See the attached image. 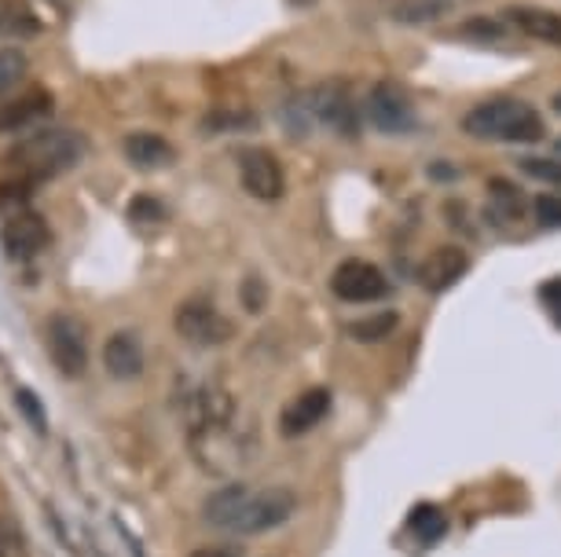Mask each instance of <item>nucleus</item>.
I'll use <instances>...</instances> for the list:
<instances>
[{"label": "nucleus", "instance_id": "1", "mask_svg": "<svg viewBox=\"0 0 561 557\" xmlns=\"http://www.w3.org/2000/svg\"><path fill=\"white\" fill-rule=\"evenodd\" d=\"M298 513V496L290 488H250V485H225L206 499L203 521L209 529L231 535H264L283 529Z\"/></svg>", "mask_w": 561, "mask_h": 557}, {"label": "nucleus", "instance_id": "2", "mask_svg": "<svg viewBox=\"0 0 561 557\" xmlns=\"http://www.w3.org/2000/svg\"><path fill=\"white\" fill-rule=\"evenodd\" d=\"M466 136L473 140H492V143H536L543 140V118L536 107H528L525 100H489L478 103L462 118Z\"/></svg>", "mask_w": 561, "mask_h": 557}, {"label": "nucleus", "instance_id": "3", "mask_svg": "<svg viewBox=\"0 0 561 557\" xmlns=\"http://www.w3.org/2000/svg\"><path fill=\"white\" fill-rule=\"evenodd\" d=\"M84 154V140L70 129H41L26 136L23 143L8 154V162L19 165L26 181H51V176L73 170Z\"/></svg>", "mask_w": 561, "mask_h": 557}, {"label": "nucleus", "instance_id": "4", "mask_svg": "<svg viewBox=\"0 0 561 557\" xmlns=\"http://www.w3.org/2000/svg\"><path fill=\"white\" fill-rule=\"evenodd\" d=\"M305 111H309L312 125H323L334 136H345V140H356L359 136V107L353 100V92L342 81H327V85L305 92Z\"/></svg>", "mask_w": 561, "mask_h": 557}, {"label": "nucleus", "instance_id": "5", "mask_svg": "<svg viewBox=\"0 0 561 557\" xmlns=\"http://www.w3.org/2000/svg\"><path fill=\"white\" fill-rule=\"evenodd\" d=\"M45 345L62 378H81L89 371V338H84V327L73 315H51L45 327Z\"/></svg>", "mask_w": 561, "mask_h": 557}, {"label": "nucleus", "instance_id": "6", "mask_svg": "<svg viewBox=\"0 0 561 557\" xmlns=\"http://www.w3.org/2000/svg\"><path fill=\"white\" fill-rule=\"evenodd\" d=\"M173 327L187 345L198 349H214V345L231 341V323L214 309V301L206 298H187L180 301V309L173 315Z\"/></svg>", "mask_w": 561, "mask_h": 557}, {"label": "nucleus", "instance_id": "7", "mask_svg": "<svg viewBox=\"0 0 561 557\" xmlns=\"http://www.w3.org/2000/svg\"><path fill=\"white\" fill-rule=\"evenodd\" d=\"M367 121L375 125L382 136H408L415 132V103L408 100V92L393 85V81H378L367 96Z\"/></svg>", "mask_w": 561, "mask_h": 557}, {"label": "nucleus", "instance_id": "8", "mask_svg": "<svg viewBox=\"0 0 561 557\" xmlns=\"http://www.w3.org/2000/svg\"><path fill=\"white\" fill-rule=\"evenodd\" d=\"M331 290L334 298H342L348 304H375L389 293V279L370 260H342L331 276Z\"/></svg>", "mask_w": 561, "mask_h": 557}, {"label": "nucleus", "instance_id": "9", "mask_svg": "<svg viewBox=\"0 0 561 557\" xmlns=\"http://www.w3.org/2000/svg\"><path fill=\"white\" fill-rule=\"evenodd\" d=\"M239 181L242 192L257 202H275L287 192V176H283V165L275 162L272 151H247L239 158Z\"/></svg>", "mask_w": 561, "mask_h": 557}, {"label": "nucleus", "instance_id": "10", "mask_svg": "<svg viewBox=\"0 0 561 557\" xmlns=\"http://www.w3.org/2000/svg\"><path fill=\"white\" fill-rule=\"evenodd\" d=\"M48 224L45 217H37L34 209H26V213L19 217H8L4 231H0V243H4V254L12 260H34L45 254L48 246Z\"/></svg>", "mask_w": 561, "mask_h": 557}, {"label": "nucleus", "instance_id": "11", "mask_svg": "<svg viewBox=\"0 0 561 557\" xmlns=\"http://www.w3.org/2000/svg\"><path fill=\"white\" fill-rule=\"evenodd\" d=\"M331 411V388L316 385L305 388L301 396H294V404L279 415V433L283 437H305L309 429H316Z\"/></svg>", "mask_w": 561, "mask_h": 557}, {"label": "nucleus", "instance_id": "12", "mask_svg": "<svg viewBox=\"0 0 561 557\" xmlns=\"http://www.w3.org/2000/svg\"><path fill=\"white\" fill-rule=\"evenodd\" d=\"M470 271V254L462 246H437L433 254L422 260L419 279L430 293H444Z\"/></svg>", "mask_w": 561, "mask_h": 557}, {"label": "nucleus", "instance_id": "13", "mask_svg": "<svg viewBox=\"0 0 561 557\" xmlns=\"http://www.w3.org/2000/svg\"><path fill=\"white\" fill-rule=\"evenodd\" d=\"M103 367H107L111 378L118 382H133V378L144 374V345L136 330H114L107 345H103Z\"/></svg>", "mask_w": 561, "mask_h": 557}, {"label": "nucleus", "instance_id": "14", "mask_svg": "<svg viewBox=\"0 0 561 557\" xmlns=\"http://www.w3.org/2000/svg\"><path fill=\"white\" fill-rule=\"evenodd\" d=\"M122 151H125V162H129L133 170H140V173L169 170V165L176 162V147L169 143V140H162V136H154V132H133V136H125Z\"/></svg>", "mask_w": 561, "mask_h": 557}, {"label": "nucleus", "instance_id": "15", "mask_svg": "<svg viewBox=\"0 0 561 557\" xmlns=\"http://www.w3.org/2000/svg\"><path fill=\"white\" fill-rule=\"evenodd\" d=\"M503 15H506V23H511L522 37L539 40V45H550V48H561V15L558 12L522 4V8H506Z\"/></svg>", "mask_w": 561, "mask_h": 557}, {"label": "nucleus", "instance_id": "16", "mask_svg": "<svg viewBox=\"0 0 561 557\" xmlns=\"http://www.w3.org/2000/svg\"><path fill=\"white\" fill-rule=\"evenodd\" d=\"M51 111L48 92H30L15 103H0V132H23Z\"/></svg>", "mask_w": 561, "mask_h": 557}, {"label": "nucleus", "instance_id": "17", "mask_svg": "<svg viewBox=\"0 0 561 557\" xmlns=\"http://www.w3.org/2000/svg\"><path fill=\"white\" fill-rule=\"evenodd\" d=\"M41 34V19L26 0H0V37L30 40Z\"/></svg>", "mask_w": 561, "mask_h": 557}, {"label": "nucleus", "instance_id": "18", "mask_svg": "<svg viewBox=\"0 0 561 557\" xmlns=\"http://www.w3.org/2000/svg\"><path fill=\"white\" fill-rule=\"evenodd\" d=\"M400 330V315L397 312H370L364 315V320H353L345 327V334L359 345H378L386 338H393V334Z\"/></svg>", "mask_w": 561, "mask_h": 557}, {"label": "nucleus", "instance_id": "19", "mask_svg": "<svg viewBox=\"0 0 561 557\" xmlns=\"http://www.w3.org/2000/svg\"><path fill=\"white\" fill-rule=\"evenodd\" d=\"M451 8L455 0H400V4H393V19L404 26H426L451 15Z\"/></svg>", "mask_w": 561, "mask_h": 557}, {"label": "nucleus", "instance_id": "20", "mask_svg": "<svg viewBox=\"0 0 561 557\" xmlns=\"http://www.w3.org/2000/svg\"><path fill=\"white\" fill-rule=\"evenodd\" d=\"M489 195H492L495 213H500L503 220H522L525 198H522V192H517L511 181H503V176H492V181H489Z\"/></svg>", "mask_w": 561, "mask_h": 557}, {"label": "nucleus", "instance_id": "21", "mask_svg": "<svg viewBox=\"0 0 561 557\" xmlns=\"http://www.w3.org/2000/svg\"><path fill=\"white\" fill-rule=\"evenodd\" d=\"M203 129L206 136H217V132H247V129H257V118L247 111H214L203 118Z\"/></svg>", "mask_w": 561, "mask_h": 557}, {"label": "nucleus", "instance_id": "22", "mask_svg": "<svg viewBox=\"0 0 561 557\" xmlns=\"http://www.w3.org/2000/svg\"><path fill=\"white\" fill-rule=\"evenodd\" d=\"M26 78V56L19 48H0V96H8L19 89V81Z\"/></svg>", "mask_w": 561, "mask_h": 557}, {"label": "nucleus", "instance_id": "23", "mask_svg": "<svg viewBox=\"0 0 561 557\" xmlns=\"http://www.w3.org/2000/svg\"><path fill=\"white\" fill-rule=\"evenodd\" d=\"M30 209V181H0V213L19 217Z\"/></svg>", "mask_w": 561, "mask_h": 557}, {"label": "nucleus", "instance_id": "24", "mask_svg": "<svg viewBox=\"0 0 561 557\" xmlns=\"http://www.w3.org/2000/svg\"><path fill=\"white\" fill-rule=\"evenodd\" d=\"M522 170H525L528 176H533V181L550 184V187H558V192H561V162H558V158L525 154V158H522Z\"/></svg>", "mask_w": 561, "mask_h": 557}, {"label": "nucleus", "instance_id": "25", "mask_svg": "<svg viewBox=\"0 0 561 557\" xmlns=\"http://www.w3.org/2000/svg\"><path fill=\"white\" fill-rule=\"evenodd\" d=\"M0 557H30L26 532L12 518H0Z\"/></svg>", "mask_w": 561, "mask_h": 557}, {"label": "nucleus", "instance_id": "26", "mask_svg": "<svg viewBox=\"0 0 561 557\" xmlns=\"http://www.w3.org/2000/svg\"><path fill=\"white\" fill-rule=\"evenodd\" d=\"M239 301H242V309H247L250 315H257L268 309V282H264L261 276H247L242 279V287H239Z\"/></svg>", "mask_w": 561, "mask_h": 557}, {"label": "nucleus", "instance_id": "27", "mask_svg": "<svg viewBox=\"0 0 561 557\" xmlns=\"http://www.w3.org/2000/svg\"><path fill=\"white\" fill-rule=\"evenodd\" d=\"M129 220H136V224H158V220H165V206L151 195H140L129 202Z\"/></svg>", "mask_w": 561, "mask_h": 557}, {"label": "nucleus", "instance_id": "28", "mask_svg": "<svg viewBox=\"0 0 561 557\" xmlns=\"http://www.w3.org/2000/svg\"><path fill=\"white\" fill-rule=\"evenodd\" d=\"M536 224L539 228H550V231H558L561 228V198L558 195H539L536 202Z\"/></svg>", "mask_w": 561, "mask_h": 557}, {"label": "nucleus", "instance_id": "29", "mask_svg": "<svg viewBox=\"0 0 561 557\" xmlns=\"http://www.w3.org/2000/svg\"><path fill=\"white\" fill-rule=\"evenodd\" d=\"M15 407L30 418V426H34L37 433H45V429H48V418H45V411H41L37 396L30 393V388H15Z\"/></svg>", "mask_w": 561, "mask_h": 557}, {"label": "nucleus", "instance_id": "30", "mask_svg": "<svg viewBox=\"0 0 561 557\" xmlns=\"http://www.w3.org/2000/svg\"><path fill=\"white\" fill-rule=\"evenodd\" d=\"M459 34L462 37H478V40H484V45H489V40H500L503 37V26L495 23V19H470V23L459 30Z\"/></svg>", "mask_w": 561, "mask_h": 557}, {"label": "nucleus", "instance_id": "31", "mask_svg": "<svg viewBox=\"0 0 561 557\" xmlns=\"http://www.w3.org/2000/svg\"><path fill=\"white\" fill-rule=\"evenodd\" d=\"M539 298H543L547 312L554 315V323L561 327V276L558 279H547L543 287H539Z\"/></svg>", "mask_w": 561, "mask_h": 557}, {"label": "nucleus", "instance_id": "32", "mask_svg": "<svg viewBox=\"0 0 561 557\" xmlns=\"http://www.w3.org/2000/svg\"><path fill=\"white\" fill-rule=\"evenodd\" d=\"M192 557H239L236 546H198Z\"/></svg>", "mask_w": 561, "mask_h": 557}, {"label": "nucleus", "instance_id": "33", "mask_svg": "<svg viewBox=\"0 0 561 557\" xmlns=\"http://www.w3.org/2000/svg\"><path fill=\"white\" fill-rule=\"evenodd\" d=\"M430 173H433V176H459V170H451V165H433Z\"/></svg>", "mask_w": 561, "mask_h": 557}, {"label": "nucleus", "instance_id": "34", "mask_svg": "<svg viewBox=\"0 0 561 557\" xmlns=\"http://www.w3.org/2000/svg\"><path fill=\"white\" fill-rule=\"evenodd\" d=\"M554 111L561 114V92H558V96H554Z\"/></svg>", "mask_w": 561, "mask_h": 557}, {"label": "nucleus", "instance_id": "35", "mask_svg": "<svg viewBox=\"0 0 561 557\" xmlns=\"http://www.w3.org/2000/svg\"><path fill=\"white\" fill-rule=\"evenodd\" d=\"M558 151H561V136H558Z\"/></svg>", "mask_w": 561, "mask_h": 557}]
</instances>
